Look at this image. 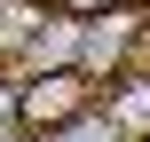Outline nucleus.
<instances>
[{"instance_id": "nucleus-1", "label": "nucleus", "mask_w": 150, "mask_h": 142, "mask_svg": "<svg viewBox=\"0 0 150 142\" xmlns=\"http://www.w3.org/2000/svg\"><path fill=\"white\" fill-rule=\"evenodd\" d=\"M87 111H95V79H87L79 63H47V71H32V79L16 87V126H32V134L79 126Z\"/></svg>"}, {"instance_id": "nucleus-2", "label": "nucleus", "mask_w": 150, "mask_h": 142, "mask_svg": "<svg viewBox=\"0 0 150 142\" xmlns=\"http://www.w3.org/2000/svg\"><path fill=\"white\" fill-rule=\"evenodd\" d=\"M127 47H134V16H127V8H119V16H111V24H95V32H87V40H79V71H87V79H95V71H103V63H119V55H127Z\"/></svg>"}, {"instance_id": "nucleus-3", "label": "nucleus", "mask_w": 150, "mask_h": 142, "mask_svg": "<svg viewBox=\"0 0 150 142\" xmlns=\"http://www.w3.org/2000/svg\"><path fill=\"white\" fill-rule=\"evenodd\" d=\"M111 119L119 126H150V79H127V95L111 103Z\"/></svg>"}, {"instance_id": "nucleus-4", "label": "nucleus", "mask_w": 150, "mask_h": 142, "mask_svg": "<svg viewBox=\"0 0 150 142\" xmlns=\"http://www.w3.org/2000/svg\"><path fill=\"white\" fill-rule=\"evenodd\" d=\"M55 8H63V16H119L127 0H55Z\"/></svg>"}]
</instances>
